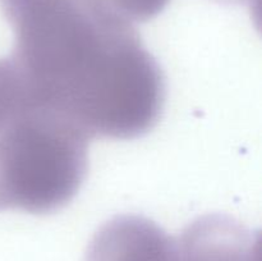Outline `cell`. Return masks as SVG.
Listing matches in <instances>:
<instances>
[{"mask_svg":"<svg viewBox=\"0 0 262 261\" xmlns=\"http://www.w3.org/2000/svg\"><path fill=\"white\" fill-rule=\"evenodd\" d=\"M10 61L27 89L87 137L152 129L164 77L130 22L106 0H20Z\"/></svg>","mask_w":262,"mask_h":261,"instance_id":"obj_1","label":"cell"},{"mask_svg":"<svg viewBox=\"0 0 262 261\" xmlns=\"http://www.w3.org/2000/svg\"><path fill=\"white\" fill-rule=\"evenodd\" d=\"M89 141L12 66L0 86V210L41 215L67 206L86 178Z\"/></svg>","mask_w":262,"mask_h":261,"instance_id":"obj_2","label":"cell"},{"mask_svg":"<svg viewBox=\"0 0 262 261\" xmlns=\"http://www.w3.org/2000/svg\"><path fill=\"white\" fill-rule=\"evenodd\" d=\"M86 261H177L176 238L147 217L120 215L95 234Z\"/></svg>","mask_w":262,"mask_h":261,"instance_id":"obj_3","label":"cell"},{"mask_svg":"<svg viewBox=\"0 0 262 261\" xmlns=\"http://www.w3.org/2000/svg\"><path fill=\"white\" fill-rule=\"evenodd\" d=\"M177 242V261H262L261 238L227 215L192 222Z\"/></svg>","mask_w":262,"mask_h":261,"instance_id":"obj_4","label":"cell"}]
</instances>
